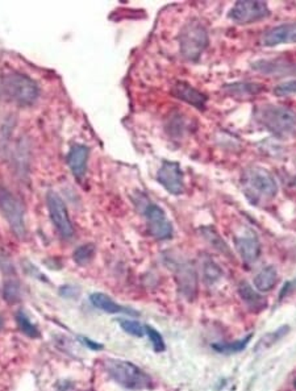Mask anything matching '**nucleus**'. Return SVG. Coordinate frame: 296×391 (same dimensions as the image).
Wrapping results in <instances>:
<instances>
[{"label":"nucleus","instance_id":"obj_1","mask_svg":"<svg viewBox=\"0 0 296 391\" xmlns=\"http://www.w3.org/2000/svg\"><path fill=\"white\" fill-rule=\"evenodd\" d=\"M254 118L262 128L279 140L296 137V114L290 108L275 105H263L254 112Z\"/></svg>","mask_w":296,"mask_h":391},{"label":"nucleus","instance_id":"obj_2","mask_svg":"<svg viewBox=\"0 0 296 391\" xmlns=\"http://www.w3.org/2000/svg\"><path fill=\"white\" fill-rule=\"evenodd\" d=\"M244 192L251 203L272 201L278 194V183L272 173L260 166H251L244 173Z\"/></svg>","mask_w":296,"mask_h":391},{"label":"nucleus","instance_id":"obj_3","mask_svg":"<svg viewBox=\"0 0 296 391\" xmlns=\"http://www.w3.org/2000/svg\"><path fill=\"white\" fill-rule=\"evenodd\" d=\"M1 90L13 103L32 106L38 99L40 89L35 79L23 72H10L1 78Z\"/></svg>","mask_w":296,"mask_h":391},{"label":"nucleus","instance_id":"obj_4","mask_svg":"<svg viewBox=\"0 0 296 391\" xmlns=\"http://www.w3.org/2000/svg\"><path fill=\"white\" fill-rule=\"evenodd\" d=\"M108 374L128 390H143L153 386V381L140 367L123 361V360H108L106 362Z\"/></svg>","mask_w":296,"mask_h":391},{"label":"nucleus","instance_id":"obj_5","mask_svg":"<svg viewBox=\"0 0 296 391\" xmlns=\"http://www.w3.org/2000/svg\"><path fill=\"white\" fill-rule=\"evenodd\" d=\"M210 44L208 31L203 24L192 19L185 24L179 33V49L182 56L189 61H198Z\"/></svg>","mask_w":296,"mask_h":391},{"label":"nucleus","instance_id":"obj_6","mask_svg":"<svg viewBox=\"0 0 296 391\" xmlns=\"http://www.w3.org/2000/svg\"><path fill=\"white\" fill-rule=\"evenodd\" d=\"M0 213L11 227L13 235L19 238L26 236L25 213L23 204L10 190L0 187Z\"/></svg>","mask_w":296,"mask_h":391},{"label":"nucleus","instance_id":"obj_7","mask_svg":"<svg viewBox=\"0 0 296 391\" xmlns=\"http://www.w3.org/2000/svg\"><path fill=\"white\" fill-rule=\"evenodd\" d=\"M270 16V8L265 1H237L228 13V17L237 24L247 25V24L257 23Z\"/></svg>","mask_w":296,"mask_h":391},{"label":"nucleus","instance_id":"obj_8","mask_svg":"<svg viewBox=\"0 0 296 391\" xmlns=\"http://www.w3.org/2000/svg\"><path fill=\"white\" fill-rule=\"evenodd\" d=\"M47 206L52 223L63 238H71L74 235V227L71 224L70 216L66 204L57 192L47 191Z\"/></svg>","mask_w":296,"mask_h":391},{"label":"nucleus","instance_id":"obj_9","mask_svg":"<svg viewBox=\"0 0 296 391\" xmlns=\"http://www.w3.org/2000/svg\"><path fill=\"white\" fill-rule=\"evenodd\" d=\"M143 213H145V217L148 222L149 233L152 236L155 237L157 240H169L173 237L174 228L164 211V208H161L159 206H157L154 203H149Z\"/></svg>","mask_w":296,"mask_h":391},{"label":"nucleus","instance_id":"obj_10","mask_svg":"<svg viewBox=\"0 0 296 391\" xmlns=\"http://www.w3.org/2000/svg\"><path fill=\"white\" fill-rule=\"evenodd\" d=\"M157 181L164 189L173 194L180 195L185 191V176L182 167L174 161H164L157 173Z\"/></svg>","mask_w":296,"mask_h":391},{"label":"nucleus","instance_id":"obj_11","mask_svg":"<svg viewBox=\"0 0 296 391\" xmlns=\"http://www.w3.org/2000/svg\"><path fill=\"white\" fill-rule=\"evenodd\" d=\"M260 43L263 47H278L282 44H296V23H286L272 26L263 32Z\"/></svg>","mask_w":296,"mask_h":391},{"label":"nucleus","instance_id":"obj_12","mask_svg":"<svg viewBox=\"0 0 296 391\" xmlns=\"http://www.w3.org/2000/svg\"><path fill=\"white\" fill-rule=\"evenodd\" d=\"M235 247H236L237 253L247 263H253L260 259V240L257 235L253 233L251 231H249L241 236L235 237Z\"/></svg>","mask_w":296,"mask_h":391},{"label":"nucleus","instance_id":"obj_13","mask_svg":"<svg viewBox=\"0 0 296 391\" xmlns=\"http://www.w3.org/2000/svg\"><path fill=\"white\" fill-rule=\"evenodd\" d=\"M88 157H90V149H88V146H86L83 144L72 145L69 153L66 155V161L70 167L71 173L79 182L82 181L86 174Z\"/></svg>","mask_w":296,"mask_h":391},{"label":"nucleus","instance_id":"obj_14","mask_svg":"<svg viewBox=\"0 0 296 391\" xmlns=\"http://www.w3.org/2000/svg\"><path fill=\"white\" fill-rule=\"evenodd\" d=\"M171 94L177 99L183 100L189 106L195 107L198 109H205L208 98L207 95L203 94L198 89L192 87L191 84L186 82H177L173 86Z\"/></svg>","mask_w":296,"mask_h":391},{"label":"nucleus","instance_id":"obj_15","mask_svg":"<svg viewBox=\"0 0 296 391\" xmlns=\"http://www.w3.org/2000/svg\"><path fill=\"white\" fill-rule=\"evenodd\" d=\"M256 71H260L267 75H293L296 72L295 63H290L282 59H260L253 63L251 66Z\"/></svg>","mask_w":296,"mask_h":391},{"label":"nucleus","instance_id":"obj_16","mask_svg":"<svg viewBox=\"0 0 296 391\" xmlns=\"http://www.w3.org/2000/svg\"><path fill=\"white\" fill-rule=\"evenodd\" d=\"M265 90V87L260 83L235 82L225 84L224 91L232 98L237 99H251L257 96Z\"/></svg>","mask_w":296,"mask_h":391},{"label":"nucleus","instance_id":"obj_17","mask_svg":"<svg viewBox=\"0 0 296 391\" xmlns=\"http://www.w3.org/2000/svg\"><path fill=\"white\" fill-rule=\"evenodd\" d=\"M91 303L94 305L95 307L99 309H103L108 314H128V315H137L136 311L130 309V308L123 307L118 305L112 298L103 294V293H95L93 296H90Z\"/></svg>","mask_w":296,"mask_h":391},{"label":"nucleus","instance_id":"obj_18","mask_svg":"<svg viewBox=\"0 0 296 391\" xmlns=\"http://www.w3.org/2000/svg\"><path fill=\"white\" fill-rule=\"evenodd\" d=\"M276 282H278V272L272 265H269L257 273L253 284L256 290H258L260 293H269L275 287Z\"/></svg>","mask_w":296,"mask_h":391},{"label":"nucleus","instance_id":"obj_19","mask_svg":"<svg viewBox=\"0 0 296 391\" xmlns=\"http://www.w3.org/2000/svg\"><path fill=\"white\" fill-rule=\"evenodd\" d=\"M177 277L178 281H179V287L182 289V291L187 296H195L196 273L194 272L192 266H189V263L180 265Z\"/></svg>","mask_w":296,"mask_h":391},{"label":"nucleus","instance_id":"obj_20","mask_svg":"<svg viewBox=\"0 0 296 391\" xmlns=\"http://www.w3.org/2000/svg\"><path fill=\"white\" fill-rule=\"evenodd\" d=\"M238 293H240L241 299L251 309H262V308H265V306H266V299L263 296H260L247 281L240 284V286H238Z\"/></svg>","mask_w":296,"mask_h":391},{"label":"nucleus","instance_id":"obj_21","mask_svg":"<svg viewBox=\"0 0 296 391\" xmlns=\"http://www.w3.org/2000/svg\"><path fill=\"white\" fill-rule=\"evenodd\" d=\"M201 233H203V236L205 237V240L212 245L213 248H216L223 253H226V254H231V249L228 248L226 243L213 228L204 227V228H201Z\"/></svg>","mask_w":296,"mask_h":391},{"label":"nucleus","instance_id":"obj_22","mask_svg":"<svg viewBox=\"0 0 296 391\" xmlns=\"http://www.w3.org/2000/svg\"><path fill=\"white\" fill-rule=\"evenodd\" d=\"M3 298L8 303H15L20 299V286H19V282L16 281V278L13 275H11L10 278H6V281H4Z\"/></svg>","mask_w":296,"mask_h":391},{"label":"nucleus","instance_id":"obj_23","mask_svg":"<svg viewBox=\"0 0 296 391\" xmlns=\"http://www.w3.org/2000/svg\"><path fill=\"white\" fill-rule=\"evenodd\" d=\"M95 252H96V248H95L94 244H84L82 247L77 249L74 252V261L81 265V266H84L87 263H90L93 259H94Z\"/></svg>","mask_w":296,"mask_h":391},{"label":"nucleus","instance_id":"obj_24","mask_svg":"<svg viewBox=\"0 0 296 391\" xmlns=\"http://www.w3.org/2000/svg\"><path fill=\"white\" fill-rule=\"evenodd\" d=\"M16 321H17V325H19V328L22 330V331L26 335V336H29V337H38V330H37V327H36L35 324L29 320V318L24 314L23 311H19L17 314H16Z\"/></svg>","mask_w":296,"mask_h":391},{"label":"nucleus","instance_id":"obj_25","mask_svg":"<svg viewBox=\"0 0 296 391\" xmlns=\"http://www.w3.org/2000/svg\"><path fill=\"white\" fill-rule=\"evenodd\" d=\"M250 337L251 336H248V337H245V340L236 342V343L213 344V349L220 352V353H226V355L237 353V352H241L248 345L249 342H250Z\"/></svg>","mask_w":296,"mask_h":391},{"label":"nucleus","instance_id":"obj_26","mask_svg":"<svg viewBox=\"0 0 296 391\" xmlns=\"http://www.w3.org/2000/svg\"><path fill=\"white\" fill-rule=\"evenodd\" d=\"M118 323H120V325H121V328L124 331L128 332L130 335H133V336L142 337L146 333L145 327L141 325L139 321H136V320L121 319Z\"/></svg>","mask_w":296,"mask_h":391},{"label":"nucleus","instance_id":"obj_27","mask_svg":"<svg viewBox=\"0 0 296 391\" xmlns=\"http://www.w3.org/2000/svg\"><path fill=\"white\" fill-rule=\"evenodd\" d=\"M145 331H146V335L149 336V340L153 344L154 351L155 352H164L165 351V342H164L162 336L159 335V332L155 331L153 327H149V325L145 327Z\"/></svg>","mask_w":296,"mask_h":391},{"label":"nucleus","instance_id":"obj_28","mask_svg":"<svg viewBox=\"0 0 296 391\" xmlns=\"http://www.w3.org/2000/svg\"><path fill=\"white\" fill-rule=\"evenodd\" d=\"M220 277H221L220 268L216 263H213V262H207L205 266H204V278H205V281L210 282V284H213Z\"/></svg>","mask_w":296,"mask_h":391},{"label":"nucleus","instance_id":"obj_29","mask_svg":"<svg viewBox=\"0 0 296 391\" xmlns=\"http://www.w3.org/2000/svg\"><path fill=\"white\" fill-rule=\"evenodd\" d=\"M274 94L276 96H291V95H296V79L294 81H288V82L282 83L279 86H276L274 89Z\"/></svg>","mask_w":296,"mask_h":391},{"label":"nucleus","instance_id":"obj_30","mask_svg":"<svg viewBox=\"0 0 296 391\" xmlns=\"http://www.w3.org/2000/svg\"><path fill=\"white\" fill-rule=\"evenodd\" d=\"M81 340L84 343V345H87V346H88L90 349H93V351H99V349L103 348L100 344L95 343V342L87 339V337H81Z\"/></svg>","mask_w":296,"mask_h":391},{"label":"nucleus","instance_id":"obj_31","mask_svg":"<svg viewBox=\"0 0 296 391\" xmlns=\"http://www.w3.org/2000/svg\"><path fill=\"white\" fill-rule=\"evenodd\" d=\"M3 328V319H1V316H0V330Z\"/></svg>","mask_w":296,"mask_h":391},{"label":"nucleus","instance_id":"obj_32","mask_svg":"<svg viewBox=\"0 0 296 391\" xmlns=\"http://www.w3.org/2000/svg\"><path fill=\"white\" fill-rule=\"evenodd\" d=\"M294 386H295V389H296V379H295V382H294Z\"/></svg>","mask_w":296,"mask_h":391}]
</instances>
